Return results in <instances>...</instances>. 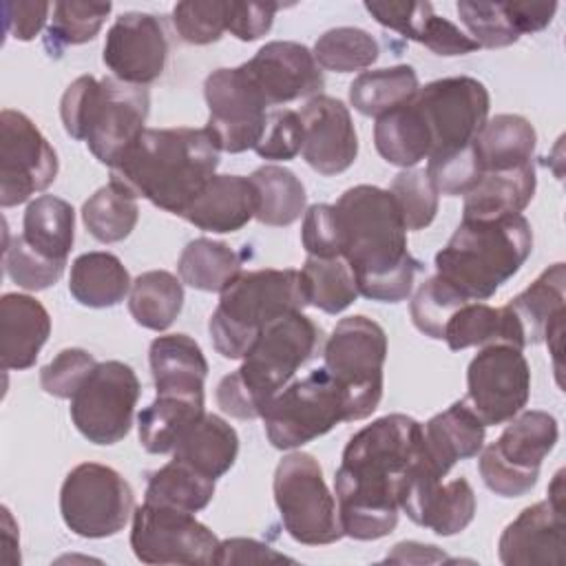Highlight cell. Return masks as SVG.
Listing matches in <instances>:
<instances>
[{
	"instance_id": "cell-31",
	"label": "cell",
	"mask_w": 566,
	"mask_h": 566,
	"mask_svg": "<svg viewBox=\"0 0 566 566\" xmlns=\"http://www.w3.org/2000/svg\"><path fill=\"white\" fill-rule=\"evenodd\" d=\"M203 413V394H157L137 416L139 442L148 453H172Z\"/></svg>"
},
{
	"instance_id": "cell-33",
	"label": "cell",
	"mask_w": 566,
	"mask_h": 566,
	"mask_svg": "<svg viewBox=\"0 0 566 566\" xmlns=\"http://www.w3.org/2000/svg\"><path fill=\"white\" fill-rule=\"evenodd\" d=\"M130 274L111 252H84L71 263L69 292L84 307H113L130 292Z\"/></svg>"
},
{
	"instance_id": "cell-39",
	"label": "cell",
	"mask_w": 566,
	"mask_h": 566,
	"mask_svg": "<svg viewBox=\"0 0 566 566\" xmlns=\"http://www.w3.org/2000/svg\"><path fill=\"white\" fill-rule=\"evenodd\" d=\"M184 305L181 279L166 270L142 272L128 292V312L137 325L164 332L179 316Z\"/></svg>"
},
{
	"instance_id": "cell-41",
	"label": "cell",
	"mask_w": 566,
	"mask_h": 566,
	"mask_svg": "<svg viewBox=\"0 0 566 566\" xmlns=\"http://www.w3.org/2000/svg\"><path fill=\"white\" fill-rule=\"evenodd\" d=\"M250 181L259 195V208L254 214L256 221L283 228L292 226L301 219V214H305L307 195L301 179L292 170L265 164L250 175Z\"/></svg>"
},
{
	"instance_id": "cell-35",
	"label": "cell",
	"mask_w": 566,
	"mask_h": 566,
	"mask_svg": "<svg viewBox=\"0 0 566 566\" xmlns=\"http://www.w3.org/2000/svg\"><path fill=\"white\" fill-rule=\"evenodd\" d=\"M237 453H239L237 431L221 416L203 413V418L175 447L172 458L217 480L232 469Z\"/></svg>"
},
{
	"instance_id": "cell-32",
	"label": "cell",
	"mask_w": 566,
	"mask_h": 566,
	"mask_svg": "<svg viewBox=\"0 0 566 566\" xmlns=\"http://www.w3.org/2000/svg\"><path fill=\"white\" fill-rule=\"evenodd\" d=\"M537 133L533 124L513 113H502L484 122L473 139V150L482 172L511 170L533 161Z\"/></svg>"
},
{
	"instance_id": "cell-51",
	"label": "cell",
	"mask_w": 566,
	"mask_h": 566,
	"mask_svg": "<svg viewBox=\"0 0 566 566\" xmlns=\"http://www.w3.org/2000/svg\"><path fill=\"white\" fill-rule=\"evenodd\" d=\"M230 0H186L172 9V24L188 44H212L221 40L228 24Z\"/></svg>"
},
{
	"instance_id": "cell-5",
	"label": "cell",
	"mask_w": 566,
	"mask_h": 566,
	"mask_svg": "<svg viewBox=\"0 0 566 566\" xmlns=\"http://www.w3.org/2000/svg\"><path fill=\"white\" fill-rule=\"evenodd\" d=\"M531 250L533 230L524 214L462 219L436 254V274L467 301H486L520 272Z\"/></svg>"
},
{
	"instance_id": "cell-48",
	"label": "cell",
	"mask_w": 566,
	"mask_h": 566,
	"mask_svg": "<svg viewBox=\"0 0 566 566\" xmlns=\"http://www.w3.org/2000/svg\"><path fill=\"white\" fill-rule=\"evenodd\" d=\"M389 192L400 210L407 230H424L438 214V190L427 177L424 168H407L398 172Z\"/></svg>"
},
{
	"instance_id": "cell-12",
	"label": "cell",
	"mask_w": 566,
	"mask_h": 566,
	"mask_svg": "<svg viewBox=\"0 0 566 566\" xmlns=\"http://www.w3.org/2000/svg\"><path fill=\"white\" fill-rule=\"evenodd\" d=\"M133 511L130 484L106 464L82 462L62 482L60 513L66 528L80 537H111L126 526Z\"/></svg>"
},
{
	"instance_id": "cell-43",
	"label": "cell",
	"mask_w": 566,
	"mask_h": 566,
	"mask_svg": "<svg viewBox=\"0 0 566 566\" xmlns=\"http://www.w3.org/2000/svg\"><path fill=\"white\" fill-rule=\"evenodd\" d=\"M137 219V197L115 181L97 188L82 206V221L88 234L102 243L124 241L135 230Z\"/></svg>"
},
{
	"instance_id": "cell-60",
	"label": "cell",
	"mask_w": 566,
	"mask_h": 566,
	"mask_svg": "<svg viewBox=\"0 0 566 566\" xmlns=\"http://www.w3.org/2000/svg\"><path fill=\"white\" fill-rule=\"evenodd\" d=\"M13 517L7 506H2V546H4V562L9 559V551L18 548V533H13Z\"/></svg>"
},
{
	"instance_id": "cell-34",
	"label": "cell",
	"mask_w": 566,
	"mask_h": 566,
	"mask_svg": "<svg viewBox=\"0 0 566 566\" xmlns=\"http://www.w3.org/2000/svg\"><path fill=\"white\" fill-rule=\"evenodd\" d=\"M451 352H460L478 345L506 343L524 349L522 332L506 307H491L482 301L464 303L453 312L444 327V338Z\"/></svg>"
},
{
	"instance_id": "cell-37",
	"label": "cell",
	"mask_w": 566,
	"mask_h": 566,
	"mask_svg": "<svg viewBox=\"0 0 566 566\" xmlns=\"http://www.w3.org/2000/svg\"><path fill=\"white\" fill-rule=\"evenodd\" d=\"M22 237L40 254L66 261L75 241L73 206L53 195L35 197L24 210Z\"/></svg>"
},
{
	"instance_id": "cell-7",
	"label": "cell",
	"mask_w": 566,
	"mask_h": 566,
	"mask_svg": "<svg viewBox=\"0 0 566 566\" xmlns=\"http://www.w3.org/2000/svg\"><path fill=\"white\" fill-rule=\"evenodd\" d=\"M305 305L310 301L301 270H241L221 292L208 321L212 345L223 358H243L265 325L285 314L303 312Z\"/></svg>"
},
{
	"instance_id": "cell-23",
	"label": "cell",
	"mask_w": 566,
	"mask_h": 566,
	"mask_svg": "<svg viewBox=\"0 0 566 566\" xmlns=\"http://www.w3.org/2000/svg\"><path fill=\"white\" fill-rule=\"evenodd\" d=\"M303 126L301 155L318 175L347 170L358 155V137L349 108L329 95H314L298 111Z\"/></svg>"
},
{
	"instance_id": "cell-2",
	"label": "cell",
	"mask_w": 566,
	"mask_h": 566,
	"mask_svg": "<svg viewBox=\"0 0 566 566\" xmlns=\"http://www.w3.org/2000/svg\"><path fill=\"white\" fill-rule=\"evenodd\" d=\"M340 256L352 268L358 294L398 303L411 294L422 263L407 250V228L389 190L360 184L334 203Z\"/></svg>"
},
{
	"instance_id": "cell-3",
	"label": "cell",
	"mask_w": 566,
	"mask_h": 566,
	"mask_svg": "<svg viewBox=\"0 0 566 566\" xmlns=\"http://www.w3.org/2000/svg\"><path fill=\"white\" fill-rule=\"evenodd\" d=\"M217 166L219 148L206 128H146L111 166V181L181 217Z\"/></svg>"
},
{
	"instance_id": "cell-58",
	"label": "cell",
	"mask_w": 566,
	"mask_h": 566,
	"mask_svg": "<svg viewBox=\"0 0 566 566\" xmlns=\"http://www.w3.org/2000/svg\"><path fill=\"white\" fill-rule=\"evenodd\" d=\"M268 564V562H292L290 557L276 553L268 544L248 537H232L219 542L214 564Z\"/></svg>"
},
{
	"instance_id": "cell-21",
	"label": "cell",
	"mask_w": 566,
	"mask_h": 566,
	"mask_svg": "<svg viewBox=\"0 0 566 566\" xmlns=\"http://www.w3.org/2000/svg\"><path fill=\"white\" fill-rule=\"evenodd\" d=\"M400 509L413 524L449 537L471 524L475 515V493L464 478L442 482L422 455L402 491Z\"/></svg>"
},
{
	"instance_id": "cell-18",
	"label": "cell",
	"mask_w": 566,
	"mask_h": 566,
	"mask_svg": "<svg viewBox=\"0 0 566 566\" xmlns=\"http://www.w3.org/2000/svg\"><path fill=\"white\" fill-rule=\"evenodd\" d=\"M57 155L40 128L20 111L0 113V206L11 208L49 188Z\"/></svg>"
},
{
	"instance_id": "cell-27",
	"label": "cell",
	"mask_w": 566,
	"mask_h": 566,
	"mask_svg": "<svg viewBox=\"0 0 566 566\" xmlns=\"http://www.w3.org/2000/svg\"><path fill=\"white\" fill-rule=\"evenodd\" d=\"M51 334L46 307L20 292H7L0 298V365L4 371L33 367L42 345Z\"/></svg>"
},
{
	"instance_id": "cell-20",
	"label": "cell",
	"mask_w": 566,
	"mask_h": 566,
	"mask_svg": "<svg viewBox=\"0 0 566 566\" xmlns=\"http://www.w3.org/2000/svg\"><path fill=\"white\" fill-rule=\"evenodd\" d=\"M102 60L113 77L146 86L155 82L168 60V38L161 20L144 11H126L106 33Z\"/></svg>"
},
{
	"instance_id": "cell-56",
	"label": "cell",
	"mask_w": 566,
	"mask_h": 566,
	"mask_svg": "<svg viewBox=\"0 0 566 566\" xmlns=\"http://www.w3.org/2000/svg\"><path fill=\"white\" fill-rule=\"evenodd\" d=\"M281 9L279 2H228V24L230 31L241 42H252L263 38L274 22L276 11Z\"/></svg>"
},
{
	"instance_id": "cell-13",
	"label": "cell",
	"mask_w": 566,
	"mask_h": 566,
	"mask_svg": "<svg viewBox=\"0 0 566 566\" xmlns=\"http://www.w3.org/2000/svg\"><path fill=\"white\" fill-rule=\"evenodd\" d=\"M413 104L431 137L429 157H438L473 144L489 119L491 97L480 80L455 75L420 86L413 95Z\"/></svg>"
},
{
	"instance_id": "cell-50",
	"label": "cell",
	"mask_w": 566,
	"mask_h": 566,
	"mask_svg": "<svg viewBox=\"0 0 566 566\" xmlns=\"http://www.w3.org/2000/svg\"><path fill=\"white\" fill-rule=\"evenodd\" d=\"M460 22L467 27L469 38L484 49L511 46L520 40L504 2H473L460 0L455 4Z\"/></svg>"
},
{
	"instance_id": "cell-17",
	"label": "cell",
	"mask_w": 566,
	"mask_h": 566,
	"mask_svg": "<svg viewBox=\"0 0 566 566\" xmlns=\"http://www.w3.org/2000/svg\"><path fill=\"white\" fill-rule=\"evenodd\" d=\"M531 394V367L522 349L493 343L484 345L467 369V402L484 427L509 422Z\"/></svg>"
},
{
	"instance_id": "cell-1",
	"label": "cell",
	"mask_w": 566,
	"mask_h": 566,
	"mask_svg": "<svg viewBox=\"0 0 566 566\" xmlns=\"http://www.w3.org/2000/svg\"><path fill=\"white\" fill-rule=\"evenodd\" d=\"M420 458L422 424L405 413H387L356 431L334 478L343 535L360 542L389 535Z\"/></svg>"
},
{
	"instance_id": "cell-29",
	"label": "cell",
	"mask_w": 566,
	"mask_h": 566,
	"mask_svg": "<svg viewBox=\"0 0 566 566\" xmlns=\"http://www.w3.org/2000/svg\"><path fill=\"white\" fill-rule=\"evenodd\" d=\"M157 394H203L208 360L188 334L157 336L148 349Z\"/></svg>"
},
{
	"instance_id": "cell-14",
	"label": "cell",
	"mask_w": 566,
	"mask_h": 566,
	"mask_svg": "<svg viewBox=\"0 0 566 566\" xmlns=\"http://www.w3.org/2000/svg\"><path fill=\"white\" fill-rule=\"evenodd\" d=\"M137 398L139 380L130 365L97 363L71 398V420L88 442L115 444L130 431Z\"/></svg>"
},
{
	"instance_id": "cell-52",
	"label": "cell",
	"mask_w": 566,
	"mask_h": 566,
	"mask_svg": "<svg viewBox=\"0 0 566 566\" xmlns=\"http://www.w3.org/2000/svg\"><path fill=\"white\" fill-rule=\"evenodd\" d=\"M424 172L436 186L438 195H447V197L467 195L482 175L473 144L455 153L429 157Z\"/></svg>"
},
{
	"instance_id": "cell-45",
	"label": "cell",
	"mask_w": 566,
	"mask_h": 566,
	"mask_svg": "<svg viewBox=\"0 0 566 566\" xmlns=\"http://www.w3.org/2000/svg\"><path fill=\"white\" fill-rule=\"evenodd\" d=\"M378 42L358 27H336L318 35L314 42V60L321 69L352 73L369 69L378 60Z\"/></svg>"
},
{
	"instance_id": "cell-54",
	"label": "cell",
	"mask_w": 566,
	"mask_h": 566,
	"mask_svg": "<svg viewBox=\"0 0 566 566\" xmlns=\"http://www.w3.org/2000/svg\"><path fill=\"white\" fill-rule=\"evenodd\" d=\"M301 148H303V126H301L298 113L290 108H276L268 113L265 130L254 153L261 159L287 161V159H294L301 153Z\"/></svg>"
},
{
	"instance_id": "cell-53",
	"label": "cell",
	"mask_w": 566,
	"mask_h": 566,
	"mask_svg": "<svg viewBox=\"0 0 566 566\" xmlns=\"http://www.w3.org/2000/svg\"><path fill=\"white\" fill-rule=\"evenodd\" d=\"M97 367L93 354L80 347H66L40 369V385L53 398H73L88 374Z\"/></svg>"
},
{
	"instance_id": "cell-4",
	"label": "cell",
	"mask_w": 566,
	"mask_h": 566,
	"mask_svg": "<svg viewBox=\"0 0 566 566\" xmlns=\"http://www.w3.org/2000/svg\"><path fill=\"white\" fill-rule=\"evenodd\" d=\"M321 327L303 312L285 314L263 327L243 365L217 385V405L241 420L261 418L265 405L316 354Z\"/></svg>"
},
{
	"instance_id": "cell-44",
	"label": "cell",
	"mask_w": 566,
	"mask_h": 566,
	"mask_svg": "<svg viewBox=\"0 0 566 566\" xmlns=\"http://www.w3.org/2000/svg\"><path fill=\"white\" fill-rule=\"evenodd\" d=\"M301 274L305 281L310 305L323 310L325 314H340L358 298L354 272L343 256H307Z\"/></svg>"
},
{
	"instance_id": "cell-36",
	"label": "cell",
	"mask_w": 566,
	"mask_h": 566,
	"mask_svg": "<svg viewBox=\"0 0 566 566\" xmlns=\"http://www.w3.org/2000/svg\"><path fill=\"white\" fill-rule=\"evenodd\" d=\"M374 146L385 161L402 170L429 157L431 137L413 99L376 117Z\"/></svg>"
},
{
	"instance_id": "cell-11",
	"label": "cell",
	"mask_w": 566,
	"mask_h": 566,
	"mask_svg": "<svg viewBox=\"0 0 566 566\" xmlns=\"http://www.w3.org/2000/svg\"><path fill=\"white\" fill-rule=\"evenodd\" d=\"M274 502L287 535L305 546L334 544L343 535L338 509L314 455L287 453L274 471Z\"/></svg>"
},
{
	"instance_id": "cell-10",
	"label": "cell",
	"mask_w": 566,
	"mask_h": 566,
	"mask_svg": "<svg viewBox=\"0 0 566 566\" xmlns=\"http://www.w3.org/2000/svg\"><path fill=\"white\" fill-rule=\"evenodd\" d=\"M265 436L274 449H298L338 422H347L343 387L323 367L287 382L263 411Z\"/></svg>"
},
{
	"instance_id": "cell-22",
	"label": "cell",
	"mask_w": 566,
	"mask_h": 566,
	"mask_svg": "<svg viewBox=\"0 0 566 566\" xmlns=\"http://www.w3.org/2000/svg\"><path fill=\"white\" fill-rule=\"evenodd\" d=\"M243 69L268 106L321 95L325 84L312 51L292 40H274L263 44L254 57L243 62Z\"/></svg>"
},
{
	"instance_id": "cell-9",
	"label": "cell",
	"mask_w": 566,
	"mask_h": 566,
	"mask_svg": "<svg viewBox=\"0 0 566 566\" xmlns=\"http://www.w3.org/2000/svg\"><path fill=\"white\" fill-rule=\"evenodd\" d=\"M557 438L555 416L539 409L520 411L500 438L480 451L478 471L484 484L500 497L526 495L537 484L539 467L555 449Z\"/></svg>"
},
{
	"instance_id": "cell-16",
	"label": "cell",
	"mask_w": 566,
	"mask_h": 566,
	"mask_svg": "<svg viewBox=\"0 0 566 566\" xmlns=\"http://www.w3.org/2000/svg\"><path fill=\"white\" fill-rule=\"evenodd\" d=\"M208 104L206 133L219 153L254 150L268 122V104L243 64L234 69H217L203 82Z\"/></svg>"
},
{
	"instance_id": "cell-59",
	"label": "cell",
	"mask_w": 566,
	"mask_h": 566,
	"mask_svg": "<svg viewBox=\"0 0 566 566\" xmlns=\"http://www.w3.org/2000/svg\"><path fill=\"white\" fill-rule=\"evenodd\" d=\"M504 7L520 35L546 29L557 11V2H504Z\"/></svg>"
},
{
	"instance_id": "cell-57",
	"label": "cell",
	"mask_w": 566,
	"mask_h": 566,
	"mask_svg": "<svg viewBox=\"0 0 566 566\" xmlns=\"http://www.w3.org/2000/svg\"><path fill=\"white\" fill-rule=\"evenodd\" d=\"M51 9V2H4V33L22 42L33 40L42 31Z\"/></svg>"
},
{
	"instance_id": "cell-49",
	"label": "cell",
	"mask_w": 566,
	"mask_h": 566,
	"mask_svg": "<svg viewBox=\"0 0 566 566\" xmlns=\"http://www.w3.org/2000/svg\"><path fill=\"white\" fill-rule=\"evenodd\" d=\"M2 263L7 276L27 292H40L55 285L66 265V261H55L33 250L22 234L11 243H4Z\"/></svg>"
},
{
	"instance_id": "cell-24",
	"label": "cell",
	"mask_w": 566,
	"mask_h": 566,
	"mask_svg": "<svg viewBox=\"0 0 566 566\" xmlns=\"http://www.w3.org/2000/svg\"><path fill=\"white\" fill-rule=\"evenodd\" d=\"M564 301H566V272L564 263L546 268L524 292L511 298L504 307L515 318L524 345L548 343L551 354L559 367L562 334H564Z\"/></svg>"
},
{
	"instance_id": "cell-19",
	"label": "cell",
	"mask_w": 566,
	"mask_h": 566,
	"mask_svg": "<svg viewBox=\"0 0 566 566\" xmlns=\"http://www.w3.org/2000/svg\"><path fill=\"white\" fill-rule=\"evenodd\" d=\"M500 562L506 566L564 564V471H557L548 497L526 506L500 535Z\"/></svg>"
},
{
	"instance_id": "cell-28",
	"label": "cell",
	"mask_w": 566,
	"mask_h": 566,
	"mask_svg": "<svg viewBox=\"0 0 566 566\" xmlns=\"http://www.w3.org/2000/svg\"><path fill=\"white\" fill-rule=\"evenodd\" d=\"M259 208V195L250 177L214 175L181 214L206 232H237Z\"/></svg>"
},
{
	"instance_id": "cell-46",
	"label": "cell",
	"mask_w": 566,
	"mask_h": 566,
	"mask_svg": "<svg viewBox=\"0 0 566 566\" xmlns=\"http://www.w3.org/2000/svg\"><path fill=\"white\" fill-rule=\"evenodd\" d=\"M111 9H113L111 2H75V0L55 2L51 24L46 29L49 53L60 55L66 46H75L93 40L99 33Z\"/></svg>"
},
{
	"instance_id": "cell-55",
	"label": "cell",
	"mask_w": 566,
	"mask_h": 566,
	"mask_svg": "<svg viewBox=\"0 0 566 566\" xmlns=\"http://www.w3.org/2000/svg\"><path fill=\"white\" fill-rule=\"evenodd\" d=\"M301 243L307 256L334 259L340 256V230L334 203H314L305 210Z\"/></svg>"
},
{
	"instance_id": "cell-38",
	"label": "cell",
	"mask_w": 566,
	"mask_h": 566,
	"mask_svg": "<svg viewBox=\"0 0 566 566\" xmlns=\"http://www.w3.org/2000/svg\"><path fill=\"white\" fill-rule=\"evenodd\" d=\"M418 75L409 64L363 71L349 84V104L365 117H380L418 93Z\"/></svg>"
},
{
	"instance_id": "cell-25",
	"label": "cell",
	"mask_w": 566,
	"mask_h": 566,
	"mask_svg": "<svg viewBox=\"0 0 566 566\" xmlns=\"http://www.w3.org/2000/svg\"><path fill=\"white\" fill-rule=\"evenodd\" d=\"M365 9L378 24L424 44L436 55H467L480 49L460 27L438 15L431 2H365Z\"/></svg>"
},
{
	"instance_id": "cell-8",
	"label": "cell",
	"mask_w": 566,
	"mask_h": 566,
	"mask_svg": "<svg viewBox=\"0 0 566 566\" xmlns=\"http://www.w3.org/2000/svg\"><path fill=\"white\" fill-rule=\"evenodd\" d=\"M323 358L325 369L345 391L347 422L369 418L382 398L385 329L363 314L340 318L325 343Z\"/></svg>"
},
{
	"instance_id": "cell-6",
	"label": "cell",
	"mask_w": 566,
	"mask_h": 566,
	"mask_svg": "<svg viewBox=\"0 0 566 566\" xmlns=\"http://www.w3.org/2000/svg\"><path fill=\"white\" fill-rule=\"evenodd\" d=\"M150 95L146 86L126 84L117 77L80 75L62 99L60 117L73 139H84L95 159L113 166L146 130Z\"/></svg>"
},
{
	"instance_id": "cell-42",
	"label": "cell",
	"mask_w": 566,
	"mask_h": 566,
	"mask_svg": "<svg viewBox=\"0 0 566 566\" xmlns=\"http://www.w3.org/2000/svg\"><path fill=\"white\" fill-rule=\"evenodd\" d=\"M144 495V502L197 513L210 504L214 495V480L172 458L168 464L148 475Z\"/></svg>"
},
{
	"instance_id": "cell-47",
	"label": "cell",
	"mask_w": 566,
	"mask_h": 566,
	"mask_svg": "<svg viewBox=\"0 0 566 566\" xmlns=\"http://www.w3.org/2000/svg\"><path fill=\"white\" fill-rule=\"evenodd\" d=\"M464 303H471V301H467L451 283H447L444 279L433 274V276L424 279L420 283V287L416 290L411 305H409V314H411L413 325L424 336L442 340L449 318Z\"/></svg>"
},
{
	"instance_id": "cell-40",
	"label": "cell",
	"mask_w": 566,
	"mask_h": 566,
	"mask_svg": "<svg viewBox=\"0 0 566 566\" xmlns=\"http://www.w3.org/2000/svg\"><path fill=\"white\" fill-rule=\"evenodd\" d=\"M177 272L181 283L221 294L241 272V256L223 241L199 237L181 250Z\"/></svg>"
},
{
	"instance_id": "cell-26",
	"label": "cell",
	"mask_w": 566,
	"mask_h": 566,
	"mask_svg": "<svg viewBox=\"0 0 566 566\" xmlns=\"http://www.w3.org/2000/svg\"><path fill=\"white\" fill-rule=\"evenodd\" d=\"M484 422L462 398L422 424V455L444 478L458 460L475 458L484 447Z\"/></svg>"
},
{
	"instance_id": "cell-30",
	"label": "cell",
	"mask_w": 566,
	"mask_h": 566,
	"mask_svg": "<svg viewBox=\"0 0 566 566\" xmlns=\"http://www.w3.org/2000/svg\"><path fill=\"white\" fill-rule=\"evenodd\" d=\"M535 164H524L511 170L482 172L478 184L464 195L462 219H497L522 214L535 195Z\"/></svg>"
},
{
	"instance_id": "cell-15",
	"label": "cell",
	"mask_w": 566,
	"mask_h": 566,
	"mask_svg": "<svg viewBox=\"0 0 566 566\" xmlns=\"http://www.w3.org/2000/svg\"><path fill=\"white\" fill-rule=\"evenodd\" d=\"M130 548L144 564H214L219 539L195 513L144 502L133 511Z\"/></svg>"
}]
</instances>
